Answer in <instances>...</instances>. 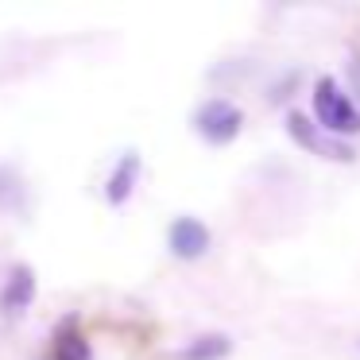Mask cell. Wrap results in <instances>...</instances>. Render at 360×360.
<instances>
[{"label":"cell","mask_w":360,"mask_h":360,"mask_svg":"<svg viewBox=\"0 0 360 360\" xmlns=\"http://www.w3.org/2000/svg\"><path fill=\"white\" fill-rule=\"evenodd\" d=\"M167 248L179 259H202L210 252V229L198 217H174L167 229Z\"/></svg>","instance_id":"obj_5"},{"label":"cell","mask_w":360,"mask_h":360,"mask_svg":"<svg viewBox=\"0 0 360 360\" xmlns=\"http://www.w3.org/2000/svg\"><path fill=\"white\" fill-rule=\"evenodd\" d=\"M35 302V271L27 264L8 267L4 287H0V318H20Z\"/></svg>","instance_id":"obj_4"},{"label":"cell","mask_w":360,"mask_h":360,"mask_svg":"<svg viewBox=\"0 0 360 360\" xmlns=\"http://www.w3.org/2000/svg\"><path fill=\"white\" fill-rule=\"evenodd\" d=\"M55 360H89V345L78 329H66L55 341Z\"/></svg>","instance_id":"obj_8"},{"label":"cell","mask_w":360,"mask_h":360,"mask_svg":"<svg viewBox=\"0 0 360 360\" xmlns=\"http://www.w3.org/2000/svg\"><path fill=\"white\" fill-rule=\"evenodd\" d=\"M287 132L295 136V140L302 143L306 151H314V155H326V159H333V163H352V159H356V151H352L349 143L326 136L318 124H310L302 112H287Z\"/></svg>","instance_id":"obj_3"},{"label":"cell","mask_w":360,"mask_h":360,"mask_svg":"<svg viewBox=\"0 0 360 360\" xmlns=\"http://www.w3.org/2000/svg\"><path fill=\"white\" fill-rule=\"evenodd\" d=\"M240 128H244V112H240V105L229 101V97H210V101L194 112V132L202 136L205 143H213V148L233 143L236 136H240Z\"/></svg>","instance_id":"obj_2"},{"label":"cell","mask_w":360,"mask_h":360,"mask_svg":"<svg viewBox=\"0 0 360 360\" xmlns=\"http://www.w3.org/2000/svg\"><path fill=\"white\" fill-rule=\"evenodd\" d=\"M314 117H318V128L333 140L341 136H356L360 132V105L352 101L349 94L341 89V82L333 74H321L314 82Z\"/></svg>","instance_id":"obj_1"},{"label":"cell","mask_w":360,"mask_h":360,"mask_svg":"<svg viewBox=\"0 0 360 360\" xmlns=\"http://www.w3.org/2000/svg\"><path fill=\"white\" fill-rule=\"evenodd\" d=\"M233 352V341L225 333H205V337H194L186 349L174 352V360H221Z\"/></svg>","instance_id":"obj_7"},{"label":"cell","mask_w":360,"mask_h":360,"mask_svg":"<svg viewBox=\"0 0 360 360\" xmlns=\"http://www.w3.org/2000/svg\"><path fill=\"white\" fill-rule=\"evenodd\" d=\"M140 155L136 151H124V155L117 159V167L109 171V179H105V198H109V205H124L128 198H132L136 182H140Z\"/></svg>","instance_id":"obj_6"}]
</instances>
